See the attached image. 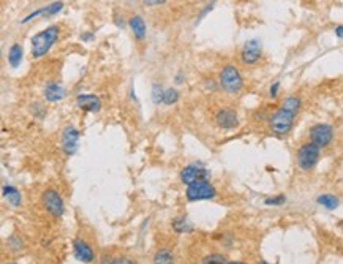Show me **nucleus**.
Returning a JSON list of instances; mask_svg holds the SVG:
<instances>
[{
	"label": "nucleus",
	"instance_id": "473e14b6",
	"mask_svg": "<svg viewBox=\"0 0 343 264\" xmlns=\"http://www.w3.org/2000/svg\"><path fill=\"white\" fill-rule=\"evenodd\" d=\"M114 24H116L119 28H124V27H125L124 16H119V14H116V19H114Z\"/></svg>",
	"mask_w": 343,
	"mask_h": 264
},
{
	"label": "nucleus",
	"instance_id": "9d476101",
	"mask_svg": "<svg viewBox=\"0 0 343 264\" xmlns=\"http://www.w3.org/2000/svg\"><path fill=\"white\" fill-rule=\"evenodd\" d=\"M79 146V132L73 125H67L62 132V151L67 157H71Z\"/></svg>",
	"mask_w": 343,
	"mask_h": 264
},
{
	"label": "nucleus",
	"instance_id": "f8f14e48",
	"mask_svg": "<svg viewBox=\"0 0 343 264\" xmlns=\"http://www.w3.org/2000/svg\"><path fill=\"white\" fill-rule=\"evenodd\" d=\"M73 253H75L78 261L85 263V264H90L92 261L95 260L94 248L90 247V244L87 240L79 239V238L73 240Z\"/></svg>",
	"mask_w": 343,
	"mask_h": 264
},
{
	"label": "nucleus",
	"instance_id": "b1692460",
	"mask_svg": "<svg viewBox=\"0 0 343 264\" xmlns=\"http://www.w3.org/2000/svg\"><path fill=\"white\" fill-rule=\"evenodd\" d=\"M203 264H228V260L221 253H211L203 258Z\"/></svg>",
	"mask_w": 343,
	"mask_h": 264
},
{
	"label": "nucleus",
	"instance_id": "c756f323",
	"mask_svg": "<svg viewBox=\"0 0 343 264\" xmlns=\"http://www.w3.org/2000/svg\"><path fill=\"white\" fill-rule=\"evenodd\" d=\"M278 92H280V81H275V82L269 87V97L272 98V100L277 98Z\"/></svg>",
	"mask_w": 343,
	"mask_h": 264
},
{
	"label": "nucleus",
	"instance_id": "423d86ee",
	"mask_svg": "<svg viewBox=\"0 0 343 264\" xmlns=\"http://www.w3.org/2000/svg\"><path fill=\"white\" fill-rule=\"evenodd\" d=\"M187 199L188 201H204V199H213L217 196L215 187L209 181H198L187 187Z\"/></svg>",
	"mask_w": 343,
	"mask_h": 264
},
{
	"label": "nucleus",
	"instance_id": "f704fd0d",
	"mask_svg": "<svg viewBox=\"0 0 343 264\" xmlns=\"http://www.w3.org/2000/svg\"><path fill=\"white\" fill-rule=\"evenodd\" d=\"M81 40H82V41H90V40H94V33H82V35H81Z\"/></svg>",
	"mask_w": 343,
	"mask_h": 264
},
{
	"label": "nucleus",
	"instance_id": "9b49d317",
	"mask_svg": "<svg viewBox=\"0 0 343 264\" xmlns=\"http://www.w3.org/2000/svg\"><path fill=\"white\" fill-rule=\"evenodd\" d=\"M215 124L221 130H234L239 127V116L231 108H221L215 112Z\"/></svg>",
	"mask_w": 343,
	"mask_h": 264
},
{
	"label": "nucleus",
	"instance_id": "c9c22d12",
	"mask_svg": "<svg viewBox=\"0 0 343 264\" xmlns=\"http://www.w3.org/2000/svg\"><path fill=\"white\" fill-rule=\"evenodd\" d=\"M184 82V73L182 71H179V73L176 75V84H182Z\"/></svg>",
	"mask_w": 343,
	"mask_h": 264
},
{
	"label": "nucleus",
	"instance_id": "58836bf2",
	"mask_svg": "<svg viewBox=\"0 0 343 264\" xmlns=\"http://www.w3.org/2000/svg\"><path fill=\"white\" fill-rule=\"evenodd\" d=\"M10 264H16V263H10Z\"/></svg>",
	"mask_w": 343,
	"mask_h": 264
},
{
	"label": "nucleus",
	"instance_id": "5701e85b",
	"mask_svg": "<svg viewBox=\"0 0 343 264\" xmlns=\"http://www.w3.org/2000/svg\"><path fill=\"white\" fill-rule=\"evenodd\" d=\"M179 102V92L174 87H168L165 89V97H163V105H176Z\"/></svg>",
	"mask_w": 343,
	"mask_h": 264
},
{
	"label": "nucleus",
	"instance_id": "412c9836",
	"mask_svg": "<svg viewBox=\"0 0 343 264\" xmlns=\"http://www.w3.org/2000/svg\"><path fill=\"white\" fill-rule=\"evenodd\" d=\"M171 225H173V230H174L176 233H179V234L191 231V225H190V222L187 220V217H184V215L176 217V218L173 220V223H171Z\"/></svg>",
	"mask_w": 343,
	"mask_h": 264
},
{
	"label": "nucleus",
	"instance_id": "0eeeda50",
	"mask_svg": "<svg viewBox=\"0 0 343 264\" xmlns=\"http://www.w3.org/2000/svg\"><path fill=\"white\" fill-rule=\"evenodd\" d=\"M334 127L329 124H315L309 130V141L317 144L319 149L327 147L334 139Z\"/></svg>",
	"mask_w": 343,
	"mask_h": 264
},
{
	"label": "nucleus",
	"instance_id": "c85d7f7f",
	"mask_svg": "<svg viewBox=\"0 0 343 264\" xmlns=\"http://www.w3.org/2000/svg\"><path fill=\"white\" fill-rule=\"evenodd\" d=\"M215 3H217V0H212L211 3H207V5H206V8L201 11V14H199L198 19H196V24H199V21H201L203 18H206V16H207V13L213 10V6H215Z\"/></svg>",
	"mask_w": 343,
	"mask_h": 264
},
{
	"label": "nucleus",
	"instance_id": "cd10ccee",
	"mask_svg": "<svg viewBox=\"0 0 343 264\" xmlns=\"http://www.w3.org/2000/svg\"><path fill=\"white\" fill-rule=\"evenodd\" d=\"M30 108H32V114H33L35 117H37V119H43V116H45V112H46V109L43 108V105L33 103V105L30 106Z\"/></svg>",
	"mask_w": 343,
	"mask_h": 264
},
{
	"label": "nucleus",
	"instance_id": "e433bc0d",
	"mask_svg": "<svg viewBox=\"0 0 343 264\" xmlns=\"http://www.w3.org/2000/svg\"><path fill=\"white\" fill-rule=\"evenodd\" d=\"M228 264H245L244 261H228Z\"/></svg>",
	"mask_w": 343,
	"mask_h": 264
},
{
	"label": "nucleus",
	"instance_id": "a878e982",
	"mask_svg": "<svg viewBox=\"0 0 343 264\" xmlns=\"http://www.w3.org/2000/svg\"><path fill=\"white\" fill-rule=\"evenodd\" d=\"M43 8H45V14H46V16H54V14H57V13L62 11L63 2H60V0H57V2L49 3L48 6H43Z\"/></svg>",
	"mask_w": 343,
	"mask_h": 264
},
{
	"label": "nucleus",
	"instance_id": "f03ea898",
	"mask_svg": "<svg viewBox=\"0 0 343 264\" xmlns=\"http://www.w3.org/2000/svg\"><path fill=\"white\" fill-rule=\"evenodd\" d=\"M218 84L226 94L237 95L244 89V76L236 65H225L220 71Z\"/></svg>",
	"mask_w": 343,
	"mask_h": 264
},
{
	"label": "nucleus",
	"instance_id": "4468645a",
	"mask_svg": "<svg viewBox=\"0 0 343 264\" xmlns=\"http://www.w3.org/2000/svg\"><path fill=\"white\" fill-rule=\"evenodd\" d=\"M65 95H67L65 87L57 81H49L45 85V90H43V97H45V100L49 103L60 102V100L65 98Z\"/></svg>",
	"mask_w": 343,
	"mask_h": 264
},
{
	"label": "nucleus",
	"instance_id": "7ed1b4c3",
	"mask_svg": "<svg viewBox=\"0 0 343 264\" xmlns=\"http://www.w3.org/2000/svg\"><path fill=\"white\" fill-rule=\"evenodd\" d=\"M294 119L296 116L292 112L278 108L272 116H269L267 119L270 133H274L275 136H285V134H288L292 130V127H294Z\"/></svg>",
	"mask_w": 343,
	"mask_h": 264
},
{
	"label": "nucleus",
	"instance_id": "f257e3e1",
	"mask_svg": "<svg viewBox=\"0 0 343 264\" xmlns=\"http://www.w3.org/2000/svg\"><path fill=\"white\" fill-rule=\"evenodd\" d=\"M59 35H60L59 26H49L45 30L35 33L30 40V49H32L33 59H41V57H45L49 53V49L54 46V43L59 40Z\"/></svg>",
	"mask_w": 343,
	"mask_h": 264
},
{
	"label": "nucleus",
	"instance_id": "2eb2a0df",
	"mask_svg": "<svg viewBox=\"0 0 343 264\" xmlns=\"http://www.w3.org/2000/svg\"><path fill=\"white\" fill-rule=\"evenodd\" d=\"M128 26H130L132 32L134 35V38L142 41L146 38L147 35V27H146V21L142 19V16H139V14H134V16H132L130 19H128Z\"/></svg>",
	"mask_w": 343,
	"mask_h": 264
},
{
	"label": "nucleus",
	"instance_id": "20e7f679",
	"mask_svg": "<svg viewBox=\"0 0 343 264\" xmlns=\"http://www.w3.org/2000/svg\"><path fill=\"white\" fill-rule=\"evenodd\" d=\"M319 157H321V149L317 144H313L312 141H307L297 149L296 154L297 166L302 171H312L318 165Z\"/></svg>",
	"mask_w": 343,
	"mask_h": 264
},
{
	"label": "nucleus",
	"instance_id": "4c0bfd02",
	"mask_svg": "<svg viewBox=\"0 0 343 264\" xmlns=\"http://www.w3.org/2000/svg\"><path fill=\"white\" fill-rule=\"evenodd\" d=\"M258 264H269V263H266V261H260Z\"/></svg>",
	"mask_w": 343,
	"mask_h": 264
},
{
	"label": "nucleus",
	"instance_id": "2f4dec72",
	"mask_svg": "<svg viewBox=\"0 0 343 264\" xmlns=\"http://www.w3.org/2000/svg\"><path fill=\"white\" fill-rule=\"evenodd\" d=\"M166 0H142V3H144L146 6H158V5H163Z\"/></svg>",
	"mask_w": 343,
	"mask_h": 264
},
{
	"label": "nucleus",
	"instance_id": "393cba45",
	"mask_svg": "<svg viewBox=\"0 0 343 264\" xmlns=\"http://www.w3.org/2000/svg\"><path fill=\"white\" fill-rule=\"evenodd\" d=\"M163 97H165V90L161 89V85L158 82L152 84V102L155 105L163 103Z\"/></svg>",
	"mask_w": 343,
	"mask_h": 264
},
{
	"label": "nucleus",
	"instance_id": "1a4fd4ad",
	"mask_svg": "<svg viewBox=\"0 0 343 264\" xmlns=\"http://www.w3.org/2000/svg\"><path fill=\"white\" fill-rule=\"evenodd\" d=\"M209 177H211V171L206 169L201 163H193V165L182 168L181 171V181L187 187L198 181H209Z\"/></svg>",
	"mask_w": 343,
	"mask_h": 264
},
{
	"label": "nucleus",
	"instance_id": "6ab92c4d",
	"mask_svg": "<svg viewBox=\"0 0 343 264\" xmlns=\"http://www.w3.org/2000/svg\"><path fill=\"white\" fill-rule=\"evenodd\" d=\"M317 203L319 206H323L324 209L327 211H334V209H337L339 208V204H340V199L335 196V195H331V193H324V195H319L317 198Z\"/></svg>",
	"mask_w": 343,
	"mask_h": 264
},
{
	"label": "nucleus",
	"instance_id": "aec40b11",
	"mask_svg": "<svg viewBox=\"0 0 343 264\" xmlns=\"http://www.w3.org/2000/svg\"><path fill=\"white\" fill-rule=\"evenodd\" d=\"M174 263V253L168 248H160L154 255V264H173Z\"/></svg>",
	"mask_w": 343,
	"mask_h": 264
},
{
	"label": "nucleus",
	"instance_id": "a211bd4d",
	"mask_svg": "<svg viewBox=\"0 0 343 264\" xmlns=\"http://www.w3.org/2000/svg\"><path fill=\"white\" fill-rule=\"evenodd\" d=\"M23 55H24V51H23V46L19 45V43H13L11 48L8 49V63L11 68H18L21 65V62H23Z\"/></svg>",
	"mask_w": 343,
	"mask_h": 264
},
{
	"label": "nucleus",
	"instance_id": "f3484780",
	"mask_svg": "<svg viewBox=\"0 0 343 264\" xmlns=\"http://www.w3.org/2000/svg\"><path fill=\"white\" fill-rule=\"evenodd\" d=\"M301 106H302L301 98L296 97V95H290V97H285L282 100V103H280L278 108H282V109L288 111V112H292L294 116H297L299 111H301Z\"/></svg>",
	"mask_w": 343,
	"mask_h": 264
},
{
	"label": "nucleus",
	"instance_id": "4be33fe9",
	"mask_svg": "<svg viewBox=\"0 0 343 264\" xmlns=\"http://www.w3.org/2000/svg\"><path fill=\"white\" fill-rule=\"evenodd\" d=\"M6 245H8V250L11 253H19V252H23L24 248H26L24 240L21 239L19 236H16V234H13V236L8 240H6Z\"/></svg>",
	"mask_w": 343,
	"mask_h": 264
},
{
	"label": "nucleus",
	"instance_id": "6e6552de",
	"mask_svg": "<svg viewBox=\"0 0 343 264\" xmlns=\"http://www.w3.org/2000/svg\"><path fill=\"white\" fill-rule=\"evenodd\" d=\"M261 57H263V46L258 38H252L244 43V46L240 49V60L244 65L252 67L261 60Z\"/></svg>",
	"mask_w": 343,
	"mask_h": 264
},
{
	"label": "nucleus",
	"instance_id": "dca6fc26",
	"mask_svg": "<svg viewBox=\"0 0 343 264\" xmlns=\"http://www.w3.org/2000/svg\"><path fill=\"white\" fill-rule=\"evenodd\" d=\"M2 195L11 206H14V208L23 204V195H21V191L16 187H13V185H3Z\"/></svg>",
	"mask_w": 343,
	"mask_h": 264
},
{
	"label": "nucleus",
	"instance_id": "72a5a7b5",
	"mask_svg": "<svg viewBox=\"0 0 343 264\" xmlns=\"http://www.w3.org/2000/svg\"><path fill=\"white\" fill-rule=\"evenodd\" d=\"M334 32H335V35H337V38L343 40V26H342V24L335 27V28H334Z\"/></svg>",
	"mask_w": 343,
	"mask_h": 264
},
{
	"label": "nucleus",
	"instance_id": "7c9ffc66",
	"mask_svg": "<svg viewBox=\"0 0 343 264\" xmlns=\"http://www.w3.org/2000/svg\"><path fill=\"white\" fill-rule=\"evenodd\" d=\"M109 264H136L130 258H114L112 261H109Z\"/></svg>",
	"mask_w": 343,
	"mask_h": 264
},
{
	"label": "nucleus",
	"instance_id": "ddd939ff",
	"mask_svg": "<svg viewBox=\"0 0 343 264\" xmlns=\"http://www.w3.org/2000/svg\"><path fill=\"white\" fill-rule=\"evenodd\" d=\"M78 108L84 112H98L102 109V100L94 94H81L76 97Z\"/></svg>",
	"mask_w": 343,
	"mask_h": 264
},
{
	"label": "nucleus",
	"instance_id": "39448f33",
	"mask_svg": "<svg viewBox=\"0 0 343 264\" xmlns=\"http://www.w3.org/2000/svg\"><path fill=\"white\" fill-rule=\"evenodd\" d=\"M41 204H43V208L46 209V212L49 213V215H53L55 218L62 217L63 212H65V204H63V199H62L60 193L55 188H48V190L43 191Z\"/></svg>",
	"mask_w": 343,
	"mask_h": 264
},
{
	"label": "nucleus",
	"instance_id": "bb28decb",
	"mask_svg": "<svg viewBox=\"0 0 343 264\" xmlns=\"http://www.w3.org/2000/svg\"><path fill=\"white\" fill-rule=\"evenodd\" d=\"M287 203V196L285 195H277V196H270L264 199V204L266 206H282Z\"/></svg>",
	"mask_w": 343,
	"mask_h": 264
}]
</instances>
